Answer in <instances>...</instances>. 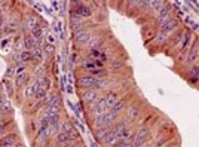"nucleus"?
Instances as JSON below:
<instances>
[{
    "label": "nucleus",
    "instance_id": "nucleus-25",
    "mask_svg": "<svg viewBox=\"0 0 199 147\" xmlns=\"http://www.w3.org/2000/svg\"><path fill=\"white\" fill-rule=\"evenodd\" d=\"M147 4H152L153 9H161V7L165 4V1H150V3H147Z\"/></svg>",
    "mask_w": 199,
    "mask_h": 147
},
{
    "label": "nucleus",
    "instance_id": "nucleus-29",
    "mask_svg": "<svg viewBox=\"0 0 199 147\" xmlns=\"http://www.w3.org/2000/svg\"><path fill=\"white\" fill-rule=\"evenodd\" d=\"M31 31H33V36H34V37H37V39H39V37H40V34H42V30H40V27H39V25H37V27H34Z\"/></svg>",
    "mask_w": 199,
    "mask_h": 147
},
{
    "label": "nucleus",
    "instance_id": "nucleus-13",
    "mask_svg": "<svg viewBox=\"0 0 199 147\" xmlns=\"http://www.w3.org/2000/svg\"><path fill=\"white\" fill-rule=\"evenodd\" d=\"M36 39L34 37H31V36H27L25 39H24V46L27 48V49H31L33 46H36Z\"/></svg>",
    "mask_w": 199,
    "mask_h": 147
},
{
    "label": "nucleus",
    "instance_id": "nucleus-16",
    "mask_svg": "<svg viewBox=\"0 0 199 147\" xmlns=\"http://www.w3.org/2000/svg\"><path fill=\"white\" fill-rule=\"evenodd\" d=\"M37 89H39V85H37V82L36 83H33L27 91H25V94H27V97H33V95H36V92H37Z\"/></svg>",
    "mask_w": 199,
    "mask_h": 147
},
{
    "label": "nucleus",
    "instance_id": "nucleus-4",
    "mask_svg": "<svg viewBox=\"0 0 199 147\" xmlns=\"http://www.w3.org/2000/svg\"><path fill=\"white\" fill-rule=\"evenodd\" d=\"M83 67L85 68H88V70H94V68H102L104 67V64H102V61H100V60H88L86 61V64H83Z\"/></svg>",
    "mask_w": 199,
    "mask_h": 147
},
{
    "label": "nucleus",
    "instance_id": "nucleus-15",
    "mask_svg": "<svg viewBox=\"0 0 199 147\" xmlns=\"http://www.w3.org/2000/svg\"><path fill=\"white\" fill-rule=\"evenodd\" d=\"M138 115H140L138 107H131V109H129V112H128V118H129L131 121H135V119L138 118Z\"/></svg>",
    "mask_w": 199,
    "mask_h": 147
},
{
    "label": "nucleus",
    "instance_id": "nucleus-7",
    "mask_svg": "<svg viewBox=\"0 0 199 147\" xmlns=\"http://www.w3.org/2000/svg\"><path fill=\"white\" fill-rule=\"evenodd\" d=\"M177 25H178V21H175V19H170V21H167L165 24H162V33L171 31V30H174Z\"/></svg>",
    "mask_w": 199,
    "mask_h": 147
},
{
    "label": "nucleus",
    "instance_id": "nucleus-28",
    "mask_svg": "<svg viewBox=\"0 0 199 147\" xmlns=\"http://www.w3.org/2000/svg\"><path fill=\"white\" fill-rule=\"evenodd\" d=\"M189 40H190V34H189V33H186V34H184V37H183V42H181L180 48L183 49V48H184V46L187 45V42H189Z\"/></svg>",
    "mask_w": 199,
    "mask_h": 147
},
{
    "label": "nucleus",
    "instance_id": "nucleus-27",
    "mask_svg": "<svg viewBox=\"0 0 199 147\" xmlns=\"http://www.w3.org/2000/svg\"><path fill=\"white\" fill-rule=\"evenodd\" d=\"M171 18H170V15H161L159 18H158V21H159V24L162 25V24H165L167 21H170Z\"/></svg>",
    "mask_w": 199,
    "mask_h": 147
},
{
    "label": "nucleus",
    "instance_id": "nucleus-20",
    "mask_svg": "<svg viewBox=\"0 0 199 147\" xmlns=\"http://www.w3.org/2000/svg\"><path fill=\"white\" fill-rule=\"evenodd\" d=\"M57 140H58L60 143H66V141H69V140H70V135H69V134H66V132H58Z\"/></svg>",
    "mask_w": 199,
    "mask_h": 147
},
{
    "label": "nucleus",
    "instance_id": "nucleus-18",
    "mask_svg": "<svg viewBox=\"0 0 199 147\" xmlns=\"http://www.w3.org/2000/svg\"><path fill=\"white\" fill-rule=\"evenodd\" d=\"M189 76H190V79H192V82H196L198 80V65H193L192 68H190V71H189Z\"/></svg>",
    "mask_w": 199,
    "mask_h": 147
},
{
    "label": "nucleus",
    "instance_id": "nucleus-14",
    "mask_svg": "<svg viewBox=\"0 0 199 147\" xmlns=\"http://www.w3.org/2000/svg\"><path fill=\"white\" fill-rule=\"evenodd\" d=\"M104 100H105V104H107V107H108V110H110V109H111V107L116 104V101H117V97H116L114 94H110V95H108L107 98H104Z\"/></svg>",
    "mask_w": 199,
    "mask_h": 147
},
{
    "label": "nucleus",
    "instance_id": "nucleus-30",
    "mask_svg": "<svg viewBox=\"0 0 199 147\" xmlns=\"http://www.w3.org/2000/svg\"><path fill=\"white\" fill-rule=\"evenodd\" d=\"M43 51L46 52V54H52L54 51H55V48H54V45H45V48H43Z\"/></svg>",
    "mask_w": 199,
    "mask_h": 147
},
{
    "label": "nucleus",
    "instance_id": "nucleus-23",
    "mask_svg": "<svg viewBox=\"0 0 199 147\" xmlns=\"http://www.w3.org/2000/svg\"><path fill=\"white\" fill-rule=\"evenodd\" d=\"M31 57H33V60L40 61V60H42V51H40V49H34L33 54H31Z\"/></svg>",
    "mask_w": 199,
    "mask_h": 147
},
{
    "label": "nucleus",
    "instance_id": "nucleus-22",
    "mask_svg": "<svg viewBox=\"0 0 199 147\" xmlns=\"http://www.w3.org/2000/svg\"><path fill=\"white\" fill-rule=\"evenodd\" d=\"M110 134V131L107 129V128H102V129H100L98 131V135H97V138H100V140H104L105 138V135H108Z\"/></svg>",
    "mask_w": 199,
    "mask_h": 147
},
{
    "label": "nucleus",
    "instance_id": "nucleus-3",
    "mask_svg": "<svg viewBox=\"0 0 199 147\" xmlns=\"http://www.w3.org/2000/svg\"><path fill=\"white\" fill-rule=\"evenodd\" d=\"M73 15L74 16H91V9L86 4H79Z\"/></svg>",
    "mask_w": 199,
    "mask_h": 147
},
{
    "label": "nucleus",
    "instance_id": "nucleus-2",
    "mask_svg": "<svg viewBox=\"0 0 199 147\" xmlns=\"http://www.w3.org/2000/svg\"><path fill=\"white\" fill-rule=\"evenodd\" d=\"M116 113H113V112H105V113H102L101 116H98L95 121H94V125L95 126H107V125H110V123H113L114 121H116Z\"/></svg>",
    "mask_w": 199,
    "mask_h": 147
},
{
    "label": "nucleus",
    "instance_id": "nucleus-9",
    "mask_svg": "<svg viewBox=\"0 0 199 147\" xmlns=\"http://www.w3.org/2000/svg\"><path fill=\"white\" fill-rule=\"evenodd\" d=\"M15 144V138L12 135H7V137H3L0 140V147H13Z\"/></svg>",
    "mask_w": 199,
    "mask_h": 147
},
{
    "label": "nucleus",
    "instance_id": "nucleus-19",
    "mask_svg": "<svg viewBox=\"0 0 199 147\" xmlns=\"http://www.w3.org/2000/svg\"><path fill=\"white\" fill-rule=\"evenodd\" d=\"M25 74H22V73H19L18 76H16V80H15V83H16V86L18 88H21V86H24V83H25Z\"/></svg>",
    "mask_w": 199,
    "mask_h": 147
},
{
    "label": "nucleus",
    "instance_id": "nucleus-21",
    "mask_svg": "<svg viewBox=\"0 0 199 147\" xmlns=\"http://www.w3.org/2000/svg\"><path fill=\"white\" fill-rule=\"evenodd\" d=\"M10 110H12V107H10V104H9L7 101L1 103V106H0V112H1V113H7V112H10Z\"/></svg>",
    "mask_w": 199,
    "mask_h": 147
},
{
    "label": "nucleus",
    "instance_id": "nucleus-11",
    "mask_svg": "<svg viewBox=\"0 0 199 147\" xmlns=\"http://www.w3.org/2000/svg\"><path fill=\"white\" fill-rule=\"evenodd\" d=\"M89 57L94 58V60H100V61H105L107 60V57L104 54H101V51H98V49H92L89 52Z\"/></svg>",
    "mask_w": 199,
    "mask_h": 147
},
{
    "label": "nucleus",
    "instance_id": "nucleus-26",
    "mask_svg": "<svg viewBox=\"0 0 199 147\" xmlns=\"http://www.w3.org/2000/svg\"><path fill=\"white\" fill-rule=\"evenodd\" d=\"M21 60H22V61H30V60H33V57H31V54H30V52H27V51H25V52H22V54H21Z\"/></svg>",
    "mask_w": 199,
    "mask_h": 147
},
{
    "label": "nucleus",
    "instance_id": "nucleus-24",
    "mask_svg": "<svg viewBox=\"0 0 199 147\" xmlns=\"http://www.w3.org/2000/svg\"><path fill=\"white\" fill-rule=\"evenodd\" d=\"M196 57H198V49L195 48V49H192V51H190L187 61H189V62H190V61H195V60H196Z\"/></svg>",
    "mask_w": 199,
    "mask_h": 147
},
{
    "label": "nucleus",
    "instance_id": "nucleus-31",
    "mask_svg": "<svg viewBox=\"0 0 199 147\" xmlns=\"http://www.w3.org/2000/svg\"><path fill=\"white\" fill-rule=\"evenodd\" d=\"M116 147H132V144L129 141H120V143L116 144Z\"/></svg>",
    "mask_w": 199,
    "mask_h": 147
},
{
    "label": "nucleus",
    "instance_id": "nucleus-10",
    "mask_svg": "<svg viewBox=\"0 0 199 147\" xmlns=\"http://www.w3.org/2000/svg\"><path fill=\"white\" fill-rule=\"evenodd\" d=\"M107 110H108V107H107V104H105V100H100L98 103L95 104V112H97L98 115L105 113Z\"/></svg>",
    "mask_w": 199,
    "mask_h": 147
},
{
    "label": "nucleus",
    "instance_id": "nucleus-1",
    "mask_svg": "<svg viewBox=\"0 0 199 147\" xmlns=\"http://www.w3.org/2000/svg\"><path fill=\"white\" fill-rule=\"evenodd\" d=\"M77 85L80 88H86V89H91V88H97V89H101L104 88L107 83L100 80V79H94V77H79L77 79Z\"/></svg>",
    "mask_w": 199,
    "mask_h": 147
},
{
    "label": "nucleus",
    "instance_id": "nucleus-5",
    "mask_svg": "<svg viewBox=\"0 0 199 147\" xmlns=\"http://www.w3.org/2000/svg\"><path fill=\"white\" fill-rule=\"evenodd\" d=\"M82 98H83L85 101H88V103H94V101L98 98V95H97L95 91H92V89H86V91L82 94Z\"/></svg>",
    "mask_w": 199,
    "mask_h": 147
},
{
    "label": "nucleus",
    "instance_id": "nucleus-8",
    "mask_svg": "<svg viewBox=\"0 0 199 147\" xmlns=\"http://www.w3.org/2000/svg\"><path fill=\"white\" fill-rule=\"evenodd\" d=\"M147 137H149V131L147 129H140L137 132V135H135V143L137 144H141L143 141L147 140Z\"/></svg>",
    "mask_w": 199,
    "mask_h": 147
},
{
    "label": "nucleus",
    "instance_id": "nucleus-32",
    "mask_svg": "<svg viewBox=\"0 0 199 147\" xmlns=\"http://www.w3.org/2000/svg\"><path fill=\"white\" fill-rule=\"evenodd\" d=\"M140 147H147V146H140Z\"/></svg>",
    "mask_w": 199,
    "mask_h": 147
},
{
    "label": "nucleus",
    "instance_id": "nucleus-12",
    "mask_svg": "<svg viewBox=\"0 0 199 147\" xmlns=\"http://www.w3.org/2000/svg\"><path fill=\"white\" fill-rule=\"evenodd\" d=\"M37 85H39V88H42L43 91H48L49 86H51V82H49V79H46V77H39V79H37Z\"/></svg>",
    "mask_w": 199,
    "mask_h": 147
},
{
    "label": "nucleus",
    "instance_id": "nucleus-17",
    "mask_svg": "<svg viewBox=\"0 0 199 147\" xmlns=\"http://www.w3.org/2000/svg\"><path fill=\"white\" fill-rule=\"evenodd\" d=\"M123 106H125V103H123L122 100H120V101H116V104L110 109V112H113V113H116V115H117V113L123 109Z\"/></svg>",
    "mask_w": 199,
    "mask_h": 147
},
{
    "label": "nucleus",
    "instance_id": "nucleus-33",
    "mask_svg": "<svg viewBox=\"0 0 199 147\" xmlns=\"http://www.w3.org/2000/svg\"><path fill=\"white\" fill-rule=\"evenodd\" d=\"M71 147H74V146H71Z\"/></svg>",
    "mask_w": 199,
    "mask_h": 147
},
{
    "label": "nucleus",
    "instance_id": "nucleus-6",
    "mask_svg": "<svg viewBox=\"0 0 199 147\" xmlns=\"http://www.w3.org/2000/svg\"><path fill=\"white\" fill-rule=\"evenodd\" d=\"M74 39H76V42L77 43H86L88 40H89V33L88 31H83V30H80L79 33H76V36H74Z\"/></svg>",
    "mask_w": 199,
    "mask_h": 147
}]
</instances>
